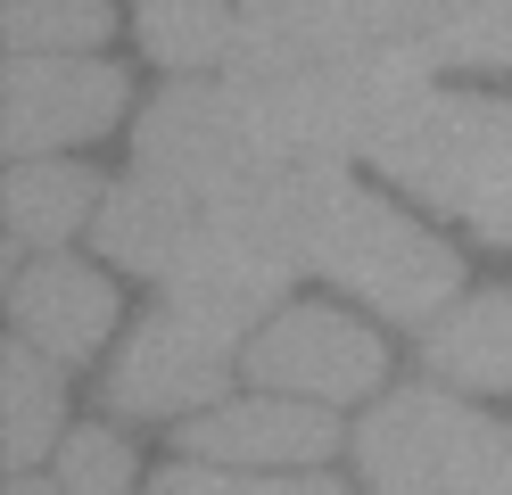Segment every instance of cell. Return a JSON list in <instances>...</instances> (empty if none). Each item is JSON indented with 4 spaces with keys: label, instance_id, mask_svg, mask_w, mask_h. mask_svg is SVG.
Instances as JSON below:
<instances>
[{
    "label": "cell",
    "instance_id": "16",
    "mask_svg": "<svg viewBox=\"0 0 512 495\" xmlns=\"http://www.w3.org/2000/svg\"><path fill=\"white\" fill-rule=\"evenodd\" d=\"M58 479H67L58 495H133V446H124L116 429H75Z\"/></svg>",
    "mask_w": 512,
    "mask_h": 495
},
{
    "label": "cell",
    "instance_id": "4",
    "mask_svg": "<svg viewBox=\"0 0 512 495\" xmlns=\"http://www.w3.org/2000/svg\"><path fill=\"white\" fill-rule=\"evenodd\" d=\"M372 495H512V429L446 388H397L356 429Z\"/></svg>",
    "mask_w": 512,
    "mask_h": 495
},
{
    "label": "cell",
    "instance_id": "8",
    "mask_svg": "<svg viewBox=\"0 0 512 495\" xmlns=\"http://www.w3.org/2000/svg\"><path fill=\"white\" fill-rule=\"evenodd\" d=\"M182 446L199 462H256V471H281V462H323L339 446L331 405H306V396H256V405H215L182 429Z\"/></svg>",
    "mask_w": 512,
    "mask_h": 495
},
{
    "label": "cell",
    "instance_id": "5",
    "mask_svg": "<svg viewBox=\"0 0 512 495\" xmlns=\"http://www.w3.org/2000/svg\"><path fill=\"white\" fill-rule=\"evenodd\" d=\"M248 372H256V396L347 405V396H372L380 388L389 347H380L356 314H339V306H281L248 339Z\"/></svg>",
    "mask_w": 512,
    "mask_h": 495
},
{
    "label": "cell",
    "instance_id": "13",
    "mask_svg": "<svg viewBox=\"0 0 512 495\" xmlns=\"http://www.w3.org/2000/svg\"><path fill=\"white\" fill-rule=\"evenodd\" d=\"M58 429H67V380L34 339H17L0 355V446H9L17 471H34Z\"/></svg>",
    "mask_w": 512,
    "mask_h": 495
},
{
    "label": "cell",
    "instance_id": "15",
    "mask_svg": "<svg viewBox=\"0 0 512 495\" xmlns=\"http://www.w3.org/2000/svg\"><path fill=\"white\" fill-rule=\"evenodd\" d=\"M149 495H347V487L323 479V471L281 479V471H215V462H174V471L149 479Z\"/></svg>",
    "mask_w": 512,
    "mask_h": 495
},
{
    "label": "cell",
    "instance_id": "6",
    "mask_svg": "<svg viewBox=\"0 0 512 495\" xmlns=\"http://www.w3.org/2000/svg\"><path fill=\"white\" fill-rule=\"evenodd\" d=\"M124 83L100 58H17L9 66V157H50L75 141H100L124 116Z\"/></svg>",
    "mask_w": 512,
    "mask_h": 495
},
{
    "label": "cell",
    "instance_id": "10",
    "mask_svg": "<svg viewBox=\"0 0 512 495\" xmlns=\"http://www.w3.org/2000/svg\"><path fill=\"white\" fill-rule=\"evenodd\" d=\"M422 363L455 388H479V396H512V289H479L463 297L455 314L430 330Z\"/></svg>",
    "mask_w": 512,
    "mask_h": 495
},
{
    "label": "cell",
    "instance_id": "9",
    "mask_svg": "<svg viewBox=\"0 0 512 495\" xmlns=\"http://www.w3.org/2000/svg\"><path fill=\"white\" fill-rule=\"evenodd\" d=\"M9 314H17V339H34L50 363H75L108 339L116 289L75 256H42V264H17L9 273Z\"/></svg>",
    "mask_w": 512,
    "mask_h": 495
},
{
    "label": "cell",
    "instance_id": "1",
    "mask_svg": "<svg viewBox=\"0 0 512 495\" xmlns=\"http://www.w3.org/2000/svg\"><path fill=\"white\" fill-rule=\"evenodd\" d=\"M91 240L108 264L157 289L240 281L281 297L290 281H339L397 322H430L463 289V256L413 215H397L389 198H372L364 182H347V165H290V174H256L223 190L133 174L108 190Z\"/></svg>",
    "mask_w": 512,
    "mask_h": 495
},
{
    "label": "cell",
    "instance_id": "12",
    "mask_svg": "<svg viewBox=\"0 0 512 495\" xmlns=\"http://www.w3.org/2000/svg\"><path fill=\"white\" fill-rule=\"evenodd\" d=\"M108 190L83 174V165H50V157H17L9 174V240L17 248H58L67 231L100 223Z\"/></svg>",
    "mask_w": 512,
    "mask_h": 495
},
{
    "label": "cell",
    "instance_id": "11",
    "mask_svg": "<svg viewBox=\"0 0 512 495\" xmlns=\"http://www.w3.org/2000/svg\"><path fill=\"white\" fill-rule=\"evenodd\" d=\"M256 0H141L133 25H141V50L174 75H223L240 25H248Z\"/></svg>",
    "mask_w": 512,
    "mask_h": 495
},
{
    "label": "cell",
    "instance_id": "17",
    "mask_svg": "<svg viewBox=\"0 0 512 495\" xmlns=\"http://www.w3.org/2000/svg\"><path fill=\"white\" fill-rule=\"evenodd\" d=\"M9 495H50V487H42V479H17V487H9Z\"/></svg>",
    "mask_w": 512,
    "mask_h": 495
},
{
    "label": "cell",
    "instance_id": "14",
    "mask_svg": "<svg viewBox=\"0 0 512 495\" xmlns=\"http://www.w3.org/2000/svg\"><path fill=\"white\" fill-rule=\"evenodd\" d=\"M116 25L108 0H9V42L17 58H75Z\"/></svg>",
    "mask_w": 512,
    "mask_h": 495
},
{
    "label": "cell",
    "instance_id": "2",
    "mask_svg": "<svg viewBox=\"0 0 512 495\" xmlns=\"http://www.w3.org/2000/svg\"><path fill=\"white\" fill-rule=\"evenodd\" d=\"M281 297L265 289H240V281H174L166 306H157L133 347H124V363L108 372V405L116 413H199L223 396V380H232V363L248 355V339L273 322Z\"/></svg>",
    "mask_w": 512,
    "mask_h": 495
},
{
    "label": "cell",
    "instance_id": "3",
    "mask_svg": "<svg viewBox=\"0 0 512 495\" xmlns=\"http://www.w3.org/2000/svg\"><path fill=\"white\" fill-rule=\"evenodd\" d=\"M372 165L397 190H413L422 207H438L463 231H479V240L512 248V108L504 99L430 91Z\"/></svg>",
    "mask_w": 512,
    "mask_h": 495
},
{
    "label": "cell",
    "instance_id": "7",
    "mask_svg": "<svg viewBox=\"0 0 512 495\" xmlns=\"http://www.w3.org/2000/svg\"><path fill=\"white\" fill-rule=\"evenodd\" d=\"M331 17L397 42L405 58L438 66H512V0H323Z\"/></svg>",
    "mask_w": 512,
    "mask_h": 495
}]
</instances>
